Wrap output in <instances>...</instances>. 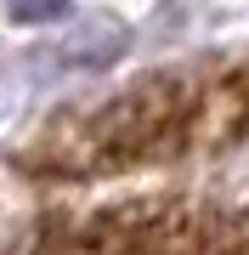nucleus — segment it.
<instances>
[{
	"instance_id": "f257e3e1",
	"label": "nucleus",
	"mask_w": 249,
	"mask_h": 255,
	"mask_svg": "<svg viewBox=\"0 0 249 255\" xmlns=\"http://www.w3.org/2000/svg\"><path fill=\"white\" fill-rule=\"evenodd\" d=\"M249 136V63H193L148 74L91 108L34 130L23 164L57 182H102L125 170L198 159Z\"/></svg>"
},
{
	"instance_id": "f03ea898",
	"label": "nucleus",
	"mask_w": 249,
	"mask_h": 255,
	"mask_svg": "<svg viewBox=\"0 0 249 255\" xmlns=\"http://www.w3.org/2000/svg\"><path fill=\"white\" fill-rule=\"evenodd\" d=\"M17 255H249V204L210 193H136L51 210L23 233Z\"/></svg>"
},
{
	"instance_id": "7ed1b4c3",
	"label": "nucleus",
	"mask_w": 249,
	"mask_h": 255,
	"mask_svg": "<svg viewBox=\"0 0 249 255\" xmlns=\"http://www.w3.org/2000/svg\"><path fill=\"white\" fill-rule=\"evenodd\" d=\"M6 6H11V17L34 23V17H63V11H68V0H6Z\"/></svg>"
}]
</instances>
